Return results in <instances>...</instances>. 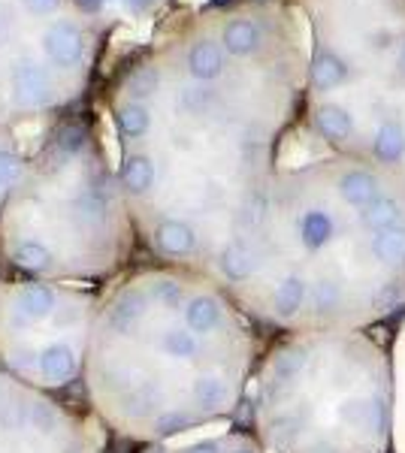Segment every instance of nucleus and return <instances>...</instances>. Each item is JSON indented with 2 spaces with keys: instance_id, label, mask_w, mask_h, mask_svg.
I'll list each match as a JSON object with an SVG mask.
<instances>
[{
  "instance_id": "nucleus-1",
  "label": "nucleus",
  "mask_w": 405,
  "mask_h": 453,
  "mask_svg": "<svg viewBox=\"0 0 405 453\" xmlns=\"http://www.w3.org/2000/svg\"><path fill=\"white\" fill-rule=\"evenodd\" d=\"M209 275L282 333L366 330L405 305V200L363 166L263 191Z\"/></svg>"
},
{
  "instance_id": "nucleus-2",
  "label": "nucleus",
  "mask_w": 405,
  "mask_h": 453,
  "mask_svg": "<svg viewBox=\"0 0 405 453\" xmlns=\"http://www.w3.org/2000/svg\"><path fill=\"white\" fill-rule=\"evenodd\" d=\"M252 369L242 305L212 275L167 263L100 296L82 384L109 429L158 444L230 418Z\"/></svg>"
},
{
  "instance_id": "nucleus-3",
  "label": "nucleus",
  "mask_w": 405,
  "mask_h": 453,
  "mask_svg": "<svg viewBox=\"0 0 405 453\" xmlns=\"http://www.w3.org/2000/svg\"><path fill=\"white\" fill-rule=\"evenodd\" d=\"M269 453H385L393 433V366L363 330L284 333L254 390Z\"/></svg>"
},
{
  "instance_id": "nucleus-4",
  "label": "nucleus",
  "mask_w": 405,
  "mask_h": 453,
  "mask_svg": "<svg viewBox=\"0 0 405 453\" xmlns=\"http://www.w3.org/2000/svg\"><path fill=\"white\" fill-rule=\"evenodd\" d=\"M88 140L82 124L58 127L6 211L4 257L27 279L100 281L128 260L121 194L109 166L88 160Z\"/></svg>"
},
{
  "instance_id": "nucleus-5",
  "label": "nucleus",
  "mask_w": 405,
  "mask_h": 453,
  "mask_svg": "<svg viewBox=\"0 0 405 453\" xmlns=\"http://www.w3.org/2000/svg\"><path fill=\"white\" fill-rule=\"evenodd\" d=\"M100 296L70 281L21 279L0 290V369L58 399L85 381Z\"/></svg>"
},
{
  "instance_id": "nucleus-6",
  "label": "nucleus",
  "mask_w": 405,
  "mask_h": 453,
  "mask_svg": "<svg viewBox=\"0 0 405 453\" xmlns=\"http://www.w3.org/2000/svg\"><path fill=\"white\" fill-rule=\"evenodd\" d=\"M0 453H100L85 423L0 369Z\"/></svg>"
},
{
  "instance_id": "nucleus-7",
  "label": "nucleus",
  "mask_w": 405,
  "mask_h": 453,
  "mask_svg": "<svg viewBox=\"0 0 405 453\" xmlns=\"http://www.w3.org/2000/svg\"><path fill=\"white\" fill-rule=\"evenodd\" d=\"M51 91V79L46 67L34 61H21L16 70H12V104L19 109H36L49 100Z\"/></svg>"
},
{
  "instance_id": "nucleus-8",
  "label": "nucleus",
  "mask_w": 405,
  "mask_h": 453,
  "mask_svg": "<svg viewBox=\"0 0 405 453\" xmlns=\"http://www.w3.org/2000/svg\"><path fill=\"white\" fill-rule=\"evenodd\" d=\"M43 49H46L51 64L70 70V67H76V64L82 61L85 36H82L79 27L67 25V21H58V25H51L46 31V36H43Z\"/></svg>"
},
{
  "instance_id": "nucleus-9",
  "label": "nucleus",
  "mask_w": 405,
  "mask_h": 453,
  "mask_svg": "<svg viewBox=\"0 0 405 453\" xmlns=\"http://www.w3.org/2000/svg\"><path fill=\"white\" fill-rule=\"evenodd\" d=\"M164 453H267L263 441L248 433H218L209 438H197V441L179 444Z\"/></svg>"
},
{
  "instance_id": "nucleus-10",
  "label": "nucleus",
  "mask_w": 405,
  "mask_h": 453,
  "mask_svg": "<svg viewBox=\"0 0 405 453\" xmlns=\"http://www.w3.org/2000/svg\"><path fill=\"white\" fill-rule=\"evenodd\" d=\"M315 127H318V134L323 140L345 145L351 140V134H354V115L339 104H323L318 106V112H315Z\"/></svg>"
},
{
  "instance_id": "nucleus-11",
  "label": "nucleus",
  "mask_w": 405,
  "mask_h": 453,
  "mask_svg": "<svg viewBox=\"0 0 405 453\" xmlns=\"http://www.w3.org/2000/svg\"><path fill=\"white\" fill-rule=\"evenodd\" d=\"M188 70H191V76L200 79V82H212V79H218L221 70H224V55H221V49L212 40H200L188 55Z\"/></svg>"
},
{
  "instance_id": "nucleus-12",
  "label": "nucleus",
  "mask_w": 405,
  "mask_h": 453,
  "mask_svg": "<svg viewBox=\"0 0 405 453\" xmlns=\"http://www.w3.org/2000/svg\"><path fill=\"white\" fill-rule=\"evenodd\" d=\"M348 79V67H345V61L333 52H321L318 58L312 61V82L315 88H321V91H333Z\"/></svg>"
},
{
  "instance_id": "nucleus-13",
  "label": "nucleus",
  "mask_w": 405,
  "mask_h": 453,
  "mask_svg": "<svg viewBox=\"0 0 405 453\" xmlns=\"http://www.w3.org/2000/svg\"><path fill=\"white\" fill-rule=\"evenodd\" d=\"M257 42H261V34H257V27L252 21L239 19L224 27V46L230 55H252L257 49Z\"/></svg>"
},
{
  "instance_id": "nucleus-14",
  "label": "nucleus",
  "mask_w": 405,
  "mask_h": 453,
  "mask_svg": "<svg viewBox=\"0 0 405 453\" xmlns=\"http://www.w3.org/2000/svg\"><path fill=\"white\" fill-rule=\"evenodd\" d=\"M160 88V73L154 67H139L134 76L128 79V85H124V91H128L130 100H136V104H145V100H152L154 94H158Z\"/></svg>"
},
{
  "instance_id": "nucleus-15",
  "label": "nucleus",
  "mask_w": 405,
  "mask_h": 453,
  "mask_svg": "<svg viewBox=\"0 0 405 453\" xmlns=\"http://www.w3.org/2000/svg\"><path fill=\"white\" fill-rule=\"evenodd\" d=\"M21 4H25V10L34 12V16H49V12L58 10L61 0H21Z\"/></svg>"
},
{
  "instance_id": "nucleus-16",
  "label": "nucleus",
  "mask_w": 405,
  "mask_h": 453,
  "mask_svg": "<svg viewBox=\"0 0 405 453\" xmlns=\"http://www.w3.org/2000/svg\"><path fill=\"white\" fill-rule=\"evenodd\" d=\"M152 4H154V0H124V6H128L130 12H145Z\"/></svg>"
},
{
  "instance_id": "nucleus-17",
  "label": "nucleus",
  "mask_w": 405,
  "mask_h": 453,
  "mask_svg": "<svg viewBox=\"0 0 405 453\" xmlns=\"http://www.w3.org/2000/svg\"><path fill=\"white\" fill-rule=\"evenodd\" d=\"M76 6L82 12H97L100 6H103V0H76Z\"/></svg>"
},
{
  "instance_id": "nucleus-18",
  "label": "nucleus",
  "mask_w": 405,
  "mask_h": 453,
  "mask_svg": "<svg viewBox=\"0 0 405 453\" xmlns=\"http://www.w3.org/2000/svg\"><path fill=\"white\" fill-rule=\"evenodd\" d=\"M400 67L405 70V46H402V55H400Z\"/></svg>"
},
{
  "instance_id": "nucleus-19",
  "label": "nucleus",
  "mask_w": 405,
  "mask_h": 453,
  "mask_svg": "<svg viewBox=\"0 0 405 453\" xmlns=\"http://www.w3.org/2000/svg\"><path fill=\"white\" fill-rule=\"evenodd\" d=\"M0 290H4V281H0Z\"/></svg>"
}]
</instances>
